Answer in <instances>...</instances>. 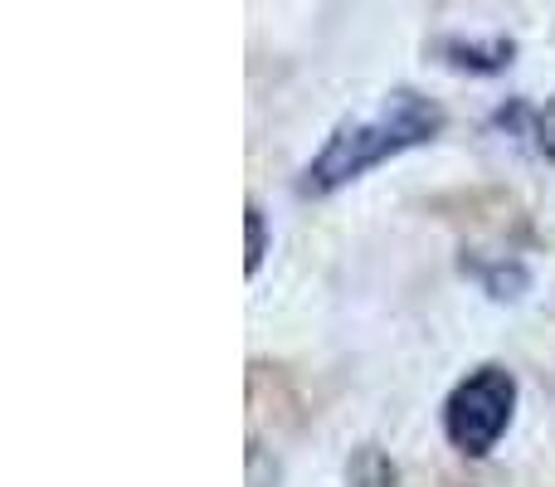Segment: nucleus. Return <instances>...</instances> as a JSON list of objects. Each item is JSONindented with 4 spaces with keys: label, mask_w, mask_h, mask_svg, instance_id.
Returning a JSON list of instances; mask_svg holds the SVG:
<instances>
[{
    "label": "nucleus",
    "mask_w": 555,
    "mask_h": 487,
    "mask_svg": "<svg viewBox=\"0 0 555 487\" xmlns=\"http://www.w3.org/2000/svg\"><path fill=\"white\" fill-rule=\"evenodd\" d=\"M244 230H249V258H244V273H259L263 268V258H269V244H273V234H269V215L259 210V205H244Z\"/></svg>",
    "instance_id": "0eeeda50"
},
{
    "label": "nucleus",
    "mask_w": 555,
    "mask_h": 487,
    "mask_svg": "<svg viewBox=\"0 0 555 487\" xmlns=\"http://www.w3.org/2000/svg\"><path fill=\"white\" fill-rule=\"evenodd\" d=\"M488 127L498 137H507L512 146H521L531 162L555 166V98H546V103H531V98H507V103L488 117Z\"/></svg>",
    "instance_id": "7ed1b4c3"
},
{
    "label": "nucleus",
    "mask_w": 555,
    "mask_h": 487,
    "mask_svg": "<svg viewBox=\"0 0 555 487\" xmlns=\"http://www.w3.org/2000/svg\"><path fill=\"white\" fill-rule=\"evenodd\" d=\"M443 68L453 74H473V78H492V74H507L517 64V39L507 35H492V39H468V35H449L434 44Z\"/></svg>",
    "instance_id": "20e7f679"
},
{
    "label": "nucleus",
    "mask_w": 555,
    "mask_h": 487,
    "mask_svg": "<svg viewBox=\"0 0 555 487\" xmlns=\"http://www.w3.org/2000/svg\"><path fill=\"white\" fill-rule=\"evenodd\" d=\"M395 483H400V473H395V463L375 444L356 449L351 469H346V487H395Z\"/></svg>",
    "instance_id": "423d86ee"
},
{
    "label": "nucleus",
    "mask_w": 555,
    "mask_h": 487,
    "mask_svg": "<svg viewBox=\"0 0 555 487\" xmlns=\"http://www.w3.org/2000/svg\"><path fill=\"white\" fill-rule=\"evenodd\" d=\"M521 385L507 366H478L443 400V439L463 459H488L517 420Z\"/></svg>",
    "instance_id": "f03ea898"
},
{
    "label": "nucleus",
    "mask_w": 555,
    "mask_h": 487,
    "mask_svg": "<svg viewBox=\"0 0 555 487\" xmlns=\"http://www.w3.org/2000/svg\"><path fill=\"white\" fill-rule=\"evenodd\" d=\"M449 117L434 98L414 93V88H395L380 98V107L365 117H346L317 156L297 171V195L302 201H332L336 191L356 185L361 176H371L375 166L395 162L404 152H420V146L439 142Z\"/></svg>",
    "instance_id": "f257e3e1"
},
{
    "label": "nucleus",
    "mask_w": 555,
    "mask_h": 487,
    "mask_svg": "<svg viewBox=\"0 0 555 487\" xmlns=\"http://www.w3.org/2000/svg\"><path fill=\"white\" fill-rule=\"evenodd\" d=\"M463 273L492 297V303H517L531 287V268L517 254H492V258H463Z\"/></svg>",
    "instance_id": "39448f33"
}]
</instances>
